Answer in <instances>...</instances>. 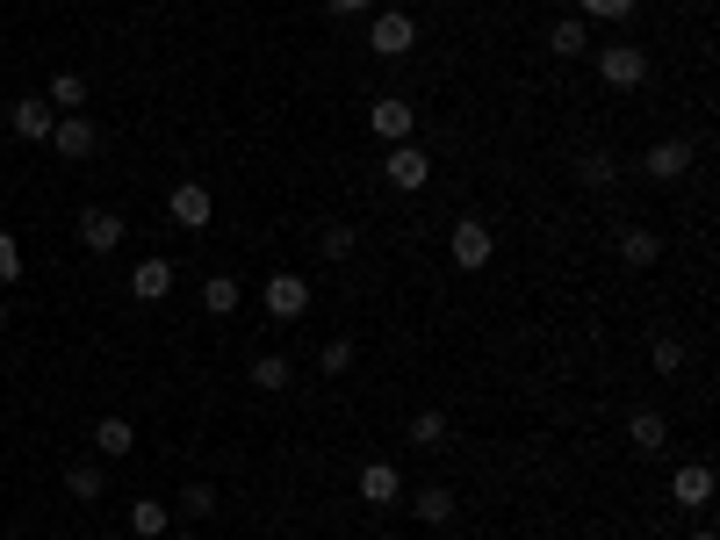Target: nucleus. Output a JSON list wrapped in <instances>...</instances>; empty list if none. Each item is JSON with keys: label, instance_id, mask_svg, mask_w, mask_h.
<instances>
[{"label": "nucleus", "instance_id": "obj_34", "mask_svg": "<svg viewBox=\"0 0 720 540\" xmlns=\"http://www.w3.org/2000/svg\"><path fill=\"white\" fill-rule=\"evenodd\" d=\"M692 540H713V533H692Z\"/></svg>", "mask_w": 720, "mask_h": 540}, {"label": "nucleus", "instance_id": "obj_14", "mask_svg": "<svg viewBox=\"0 0 720 540\" xmlns=\"http://www.w3.org/2000/svg\"><path fill=\"white\" fill-rule=\"evenodd\" d=\"M51 145L66 151V159H87V151H95L101 137H95V122H87V116H66V122H58V130H51Z\"/></svg>", "mask_w": 720, "mask_h": 540}, {"label": "nucleus", "instance_id": "obj_4", "mask_svg": "<svg viewBox=\"0 0 720 540\" xmlns=\"http://www.w3.org/2000/svg\"><path fill=\"white\" fill-rule=\"evenodd\" d=\"M641 174H649V180H678V174H692V145H684V137H655V145L641 151Z\"/></svg>", "mask_w": 720, "mask_h": 540}, {"label": "nucleus", "instance_id": "obj_36", "mask_svg": "<svg viewBox=\"0 0 720 540\" xmlns=\"http://www.w3.org/2000/svg\"><path fill=\"white\" fill-rule=\"evenodd\" d=\"M0 324H8V311H0Z\"/></svg>", "mask_w": 720, "mask_h": 540}, {"label": "nucleus", "instance_id": "obj_28", "mask_svg": "<svg viewBox=\"0 0 720 540\" xmlns=\"http://www.w3.org/2000/svg\"><path fill=\"white\" fill-rule=\"evenodd\" d=\"M180 512H188V519H209V512H217V490H209V483H188V490H180Z\"/></svg>", "mask_w": 720, "mask_h": 540}, {"label": "nucleus", "instance_id": "obj_31", "mask_svg": "<svg viewBox=\"0 0 720 540\" xmlns=\"http://www.w3.org/2000/svg\"><path fill=\"white\" fill-rule=\"evenodd\" d=\"M576 8L599 14V22H627V14H634V0H576Z\"/></svg>", "mask_w": 720, "mask_h": 540}, {"label": "nucleus", "instance_id": "obj_16", "mask_svg": "<svg viewBox=\"0 0 720 540\" xmlns=\"http://www.w3.org/2000/svg\"><path fill=\"white\" fill-rule=\"evenodd\" d=\"M576 180H584V188H612V180H620V159H612L605 145H591L584 159H576Z\"/></svg>", "mask_w": 720, "mask_h": 540}, {"label": "nucleus", "instance_id": "obj_19", "mask_svg": "<svg viewBox=\"0 0 720 540\" xmlns=\"http://www.w3.org/2000/svg\"><path fill=\"white\" fill-rule=\"evenodd\" d=\"M411 512L425 519V527H447L454 519V498H447V483H433V490H418V498H411Z\"/></svg>", "mask_w": 720, "mask_h": 540}, {"label": "nucleus", "instance_id": "obj_18", "mask_svg": "<svg viewBox=\"0 0 720 540\" xmlns=\"http://www.w3.org/2000/svg\"><path fill=\"white\" fill-rule=\"evenodd\" d=\"M670 498H678V504H707V498H713V469H699V461H692V469H678Z\"/></svg>", "mask_w": 720, "mask_h": 540}, {"label": "nucleus", "instance_id": "obj_24", "mask_svg": "<svg viewBox=\"0 0 720 540\" xmlns=\"http://www.w3.org/2000/svg\"><path fill=\"white\" fill-rule=\"evenodd\" d=\"M253 390H288V361L282 353H259L253 361Z\"/></svg>", "mask_w": 720, "mask_h": 540}, {"label": "nucleus", "instance_id": "obj_7", "mask_svg": "<svg viewBox=\"0 0 720 540\" xmlns=\"http://www.w3.org/2000/svg\"><path fill=\"white\" fill-rule=\"evenodd\" d=\"M8 122H14V137H29V145H43V137L58 130V108L43 101V95H29V101H14V108H8Z\"/></svg>", "mask_w": 720, "mask_h": 540}, {"label": "nucleus", "instance_id": "obj_25", "mask_svg": "<svg viewBox=\"0 0 720 540\" xmlns=\"http://www.w3.org/2000/svg\"><path fill=\"white\" fill-rule=\"evenodd\" d=\"M447 440V411H418L411 419V446H440Z\"/></svg>", "mask_w": 720, "mask_h": 540}, {"label": "nucleus", "instance_id": "obj_27", "mask_svg": "<svg viewBox=\"0 0 720 540\" xmlns=\"http://www.w3.org/2000/svg\"><path fill=\"white\" fill-rule=\"evenodd\" d=\"M354 361H361V353H354V338H332V346L317 353V367H325V375H354Z\"/></svg>", "mask_w": 720, "mask_h": 540}, {"label": "nucleus", "instance_id": "obj_22", "mask_svg": "<svg viewBox=\"0 0 720 540\" xmlns=\"http://www.w3.org/2000/svg\"><path fill=\"white\" fill-rule=\"evenodd\" d=\"M317 245H325V259H354L361 253V230L354 224H325V238H317Z\"/></svg>", "mask_w": 720, "mask_h": 540}, {"label": "nucleus", "instance_id": "obj_5", "mask_svg": "<svg viewBox=\"0 0 720 540\" xmlns=\"http://www.w3.org/2000/svg\"><path fill=\"white\" fill-rule=\"evenodd\" d=\"M367 43H375L382 58H404L411 43H418V29H411V14H396V8H382L375 22H367Z\"/></svg>", "mask_w": 720, "mask_h": 540}, {"label": "nucleus", "instance_id": "obj_6", "mask_svg": "<svg viewBox=\"0 0 720 540\" xmlns=\"http://www.w3.org/2000/svg\"><path fill=\"white\" fill-rule=\"evenodd\" d=\"M310 311V282L303 274H267V317H303Z\"/></svg>", "mask_w": 720, "mask_h": 540}, {"label": "nucleus", "instance_id": "obj_30", "mask_svg": "<svg viewBox=\"0 0 720 540\" xmlns=\"http://www.w3.org/2000/svg\"><path fill=\"white\" fill-rule=\"evenodd\" d=\"M66 490H72V498H101V469H95V461H80V469L66 475Z\"/></svg>", "mask_w": 720, "mask_h": 540}, {"label": "nucleus", "instance_id": "obj_29", "mask_svg": "<svg viewBox=\"0 0 720 540\" xmlns=\"http://www.w3.org/2000/svg\"><path fill=\"white\" fill-rule=\"evenodd\" d=\"M649 361L663 367V375H678V367H684V338H670V332H663V338L649 346Z\"/></svg>", "mask_w": 720, "mask_h": 540}, {"label": "nucleus", "instance_id": "obj_33", "mask_svg": "<svg viewBox=\"0 0 720 540\" xmlns=\"http://www.w3.org/2000/svg\"><path fill=\"white\" fill-rule=\"evenodd\" d=\"M361 8H375V0H332V14H361Z\"/></svg>", "mask_w": 720, "mask_h": 540}, {"label": "nucleus", "instance_id": "obj_26", "mask_svg": "<svg viewBox=\"0 0 720 540\" xmlns=\"http://www.w3.org/2000/svg\"><path fill=\"white\" fill-rule=\"evenodd\" d=\"M80 101H87V80L80 72H58L51 80V108H72V116H80Z\"/></svg>", "mask_w": 720, "mask_h": 540}, {"label": "nucleus", "instance_id": "obj_3", "mask_svg": "<svg viewBox=\"0 0 720 540\" xmlns=\"http://www.w3.org/2000/svg\"><path fill=\"white\" fill-rule=\"evenodd\" d=\"M166 216H174V224H180V230H203V224H209V216H217V195H209V188H203V180H180V188H174V195H166Z\"/></svg>", "mask_w": 720, "mask_h": 540}, {"label": "nucleus", "instance_id": "obj_21", "mask_svg": "<svg viewBox=\"0 0 720 540\" xmlns=\"http://www.w3.org/2000/svg\"><path fill=\"white\" fill-rule=\"evenodd\" d=\"M548 43H555V58H584L591 51V29L584 22H555V37H548Z\"/></svg>", "mask_w": 720, "mask_h": 540}, {"label": "nucleus", "instance_id": "obj_1", "mask_svg": "<svg viewBox=\"0 0 720 540\" xmlns=\"http://www.w3.org/2000/svg\"><path fill=\"white\" fill-rule=\"evenodd\" d=\"M591 51H599V80L620 87V95H634V87L649 80V51H641V43H591Z\"/></svg>", "mask_w": 720, "mask_h": 540}, {"label": "nucleus", "instance_id": "obj_11", "mask_svg": "<svg viewBox=\"0 0 720 540\" xmlns=\"http://www.w3.org/2000/svg\"><path fill=\"white\" fill-rule=\"evenodd\" d=\"M80 245H87V253H116V245H122V216L116 209H87L80 216Z\"/></svg>", "mask_w": 720, "mask_h": 540}, {"label": "nucleus", "instance_id": "obj_2", "mask_svg": "<svg viewBox=\"0 0 720 540\" xmlns=\"http://www.w3.org/2000/svg\"><path fill=\"white\" fill-rule=\"evenodd\" d=\"M490 253H497V238H490L483 216H462V224L447 230V259H454V267L476 274V267H490Z\"/></svg>", "mask_w": 720, "mask_h": 540}, {"label": "nucleus", "instance_id": "obj_15", "mask_svg": "<svg viewBox=\"0 0 720 540\" xmlns=\"http://www.w3.org/2000/svg\"><path fill=\"white\" fill-rule=\"evenodd\" d=\"M620 259H627V267H655V259H663V238L641 230V224H627L620 230Z\"/></svg>", "mask_w": 720, "mask_h": 540}, {"label": "nucleus", "instance_id": "obj_13", "mask_svg": "<svg viewBox=\"0 0 720 540\" xmlns=\"http://www.w3.org/2000/svg\"><path fill=\"white\" fill-rule=\"evenodd\" d=\"M361 498L367 504H396V498H404V475H396L389 461H367V469H361Z\"/></svg>", "mask_w": 720, "mask_h": 540}, {"label": "nucleus", "instance_id": "obj_9", "mask_svg": "<svg viewBox=\"0 0 720 540\" xmlns=\"http://www.w3.org/2000/svg\"><path fill=\"white\" fill-rule=\"evenodd\" d=\"M130 296H137V303L174 296V259H159V253H151V259H137V267H130Z\"/></svg>", "mask_w": 720, "mask_h": 540}, {"label": "nucleus", "instance_id": "obj_8", "mask_svg": "<svg viewBox=\"0 0 720 540\" xmlns=\"http://www.w3.org/2000/svg\"><path fill=\"white\" fill-rule=\"evenodd\" d=\"M425 180H433V159H425L418 145H389V188H404V195H418Z\"/></svg>", "mask_w": 720, "mask_h": 540}, {"label": "nucleus", "instance_id": "obj_10", "mask_svg": "<svg viewBox=\"0 0 720 540\" xmlns=\"http://www.w3.org/2000/svg\"><path fill=\"white\" fill-rule=\"evenodd\" d=\"M627 446H634V454H663L670 446V419L663 411H634V419H627Z\"/></svg>", "mask_w": 720, "mask_h": 540}, {"label": "nucleus", "instance_id": "obj_20", "mask_svg": "<svg viewBox=\"0 0 720 540\" xmlns=\"http://www.w3.org/2000/svg\"><path fill=\"white\" fill-rule=\"evenodd\" d=\"M203 311L209 317H231L238 311V282H231V274H209V282H203Z\"/></svg>", "mask_w": 720, "mask_h": 540}, {"label": "nucleus", "instance_id": "obj_32", "mask_svg": "<svg viewBox=\"0 0 720 540\" xmlns=\"http://www.w3.org/2000/svg\"><path fill=\"white\" fill-rule=\"evenodd\" d=\"M0 282H22V245L0 230Z\"/></svg>", "mask_w": 720, "mask_h": 540}, {"label": "nucleus", "instance_id": "obj_17", "mask_svg": "<svg viewBox=\"0 0 720 540\" xmlns=\"http://www.w3.org/2000/svg\"><path fill=\"white\" fill-rule=\"evenodd\" d=\"M95 446H101V461H122L137 446V432H130V419H101L95 425Z\"/></svg>", "mask_w": 720, "mask_h": 540}, {"label": "nucleus", "instance_id": "obj_12", "mask_svg": "<svg viewBox=\"0 0 720 540\" xmlns=\"http://www.w3.org/2000/svg\"><path fill=\"white\" fill-rule=\"evenodd\" d=\"M367 130H375V137H389V145H404V137H411V101H375V108H367Z\"/></svg>", "mask_w": 720, "mask_h": 540}, {"label": "nucleus", "instance_id": "obj_35", "mask_svg": "<svg viewBox=\"0 0 720 540\" xmlns=\"http://www.w3.org/2000/svg\"><path fill=\"white\" fill-rule=\"evenodd\" d=\"M174 540H195V533H174Z\"/></svg>", "mask_w": 720, "mask_h": 540}, {"label": "nucleus", "instance_id": "obj_23", "mask_svg": "<svg viewBox=\"0 0 720 540\" xmlns=\"http://www.w3.org/2000/svg\"><path fill=\"white\" fill-rule=\"evenodd\" d=\"M130 533H137V540H159V533H166V504H151V498L130 504Z\"/></svg>", "mask_w": 720, "mask_h": 540}]
</instances>
